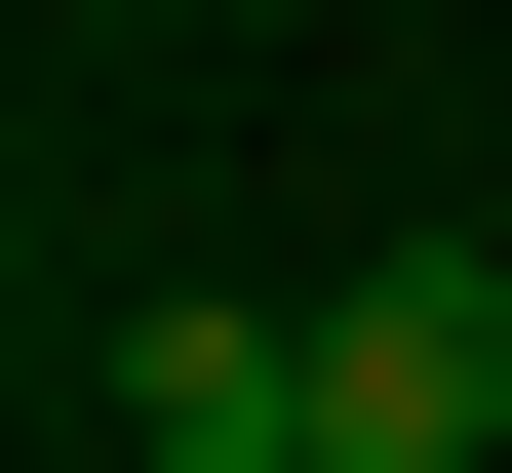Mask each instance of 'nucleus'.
I'll use <instances>...</instances> for the list:
<instances>
[{
  "label": "nucleus",
  "mask_w": 512,
  "mask_h": 473,
  "mask_svg": "<svg viewBox=\"0 0 512 473\" xmlns=\"http://www.w3.org/2000/svg\"><path fill=\"white\" fill-rule=\"evenodd\" d=\"M316 434L355 473H512V237H355L316 276Z\"/></svg>",
  "instance_id": "f257e3e1"
},
{
  "label": "nucleus",
  "mask_w": 512,
  "mask_h": 473,
  "mask_svg": "<svg viewBox=\"0 0 512 473\" xmlns=\"http://www.w3.org/2000/svg\"><path fill=\"white\" fill-rule=\"evenodd\" d=\"M79 395H119V473H355V434H316V316H237V276H158Z\"/></svg>",
  "instance_id": "f03ea898"
}]
</instances>
